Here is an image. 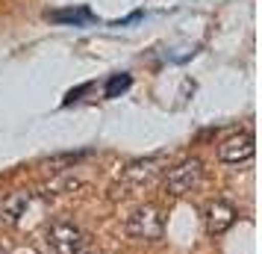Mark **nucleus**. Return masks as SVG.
<instances>
[{
  "label": "nucleus",
  "instance_id": "nucleus-1",
  "mask_svg": "<svg viewBox=\"0 0 262 254\" xmlns=\"http://www.w3.org/2000/svg\"><path fill=\"white\" fill-rule=\"evenodd\" d=\"M127 233L136 237V240H162L165 233V219H162V210L156 204H142L136 207L127 219Z\"/></svg>",
  "mask_w": 262,
  "mask_h": 254
},
{
  "label": "nucleus",
  "instance_id": "nucleus-2",
  "mask_svg": "<svg viewBox=\"0 0 262 254\" xmlns=\"http://www.w3.org/2000/svg\"><path fill=\"white\" fill-rule=\"evenodd\" d=\"M50 254H89V233L71 222H56L48 230Z\"/></svg>",
  "mask_w": 262,
  "mask_h": 254
},
{
  "label": "nucleus",
  "instance_id": "nucleus-3",
  "mask_svg": "<svg viewBox=\"0 0 262 254\" xmlns=\"http://www.w3.org/2000/svg\"><path fill=\"white\" fill-rule=\"evenodd\" d=\"M203 178V163L198 157L191 160H183V163H177L174 169L165 174V192L174 195V198H180V195L191 192L198 183H201Z\"/></svg>",
  "mask_w": 262,
  "mask_h": 254
},
{
  "label": "nucleus",
  "instance_id": "nucleus-4",
  "mask_svg": "<svg viewBox=\"0 0 262 254\" xmlns=\"http://www.w3.org/2000/svg\"><path fill=\"white\" fill-rule=\"evenodd\" d=\"M256 154V139L250 130H242V133L227 136L224 142L218 145V160L221 163H230V166H242V163H250Z\"/></svg>",
  "mask_w": 262,
  "mask_h": 254
},
{
  "label": "nucleus",
  "instance_id": "nucleus-5",
  "mask_svg": "<svg viewBox=\"0 0 262 254\" xmlns=\"http://www.w3.org/2000/svg\"><path fill=\"white\" fill-rule=\"evenodd\" d=\"M233 222H236V210L227 201H212L206 207V230L212 237H221L227 228H233Z\"/></svg>",
  "mask_w": 262,
  "mask_h": 254
},
{
  "label": "nucleus",
  "instance_id": "nucleus-6",
  "mask_svg": "<svg viewBox=\"0 0 262 254\" xmlns=\"http://www.w3.org/2000/svg\"><path fill=\"white\" fill-rule=\"evenodd\" d=\"M48 21L80 27V24H92V21H95V12L85 9V6H80V9H56V12H48Z\"/></svg>",
  "mask_w": 262,
  "mask_h": 254
},
{
  "label": "nucleus",
  "instance_id": "nucleus-7",
  "mask_svg": "<svg viewBox=\"0 0 262 254\" xmlns=\"http://www.w3.org/2000/svg\"><path fill=\"white\" fill-rule=\"evenodd\" d=\"M130 89V74H112L106 80V89H103V95L106 97H118L121 92H127Z\"/></svg>",
  "mask_w": 262,
  "mask_h": 254
},
{
  "label": "nucleus",
  "instance_id": "nucleus-8",
  "mask_svg": "<svg viewBox=\"0 0 262 254\" xmlns=\"http://www.w3.org/2000/svg\"><path fill=\"white\" fill-rule=\"evenodd\" d=\"M27 204H30V198H27V195H15V198H9V201L3 204V213L9 216V222H15V219L21 216V210H24Z\"/></svg>",
  "mask_w": 262,
  "mask_h": 254
},
{
  "label": "nucleus",
  "instance_id": "nucleus-9",
  "mask_svg": "<svg viewBox=\"0 0 262 254\" xmlns=\"http://www.w3.org/2000/svg\"><path fill=\"white\" fill-rule=\"evenodd\" d=\"M0 254H6V251H3V245H0Z\"/></svg>",
  "mask_w": 262,
  "mask_h": 254
}]
</instances>
